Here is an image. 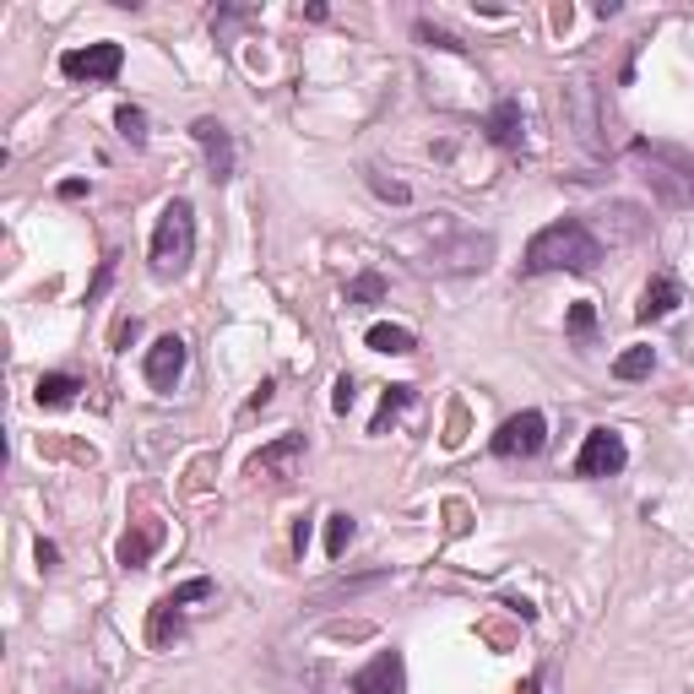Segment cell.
<instances>
[{
	"mask_svg": "<svg viewBox=\"0 0 694 694\" xmlns=\"http://www.w3.org/2000/svg\"><path fill=\"white\" fill-rule=\"evenodd\" d=\"M597 260H603V245H597V234L581 223V217H559V223H548L542 234H531V245H526V271L531 277H542V271H597Z\"/></svg>",
	"mask_w": 694,
	"mask_h": 694,
	"instance_id": "obj_1",
	"label": "cell"
},
{
	"mask_svg": "<svg viewBox=\"0 0 694 694\" xmlns=\"http://www.w3.org/2000/svg\"><path fill=\"white\" fill-rule=\"evenodd\" d=\"M629 169L646 179V190H651L668 212L694 206V153L668 147V142H635V147H629Z\"/></svg>",
	"mask_w": 694,
	"mask_h": 694,
	"instance_id": "obj_2",
	"label": "cell"
},
{
	"mask_svg": "<svg viewBox=\"0 0 694 694\" xmlns=\"http://www.w3.org/2000/svg\"><path fill=\"white\" fill-rule=\"evenodd\" d=\"M190 260H195V206L174 195L153 234V277H184Z\"/></svg>",
	"mask_w": 694,
	"mask_h": 694,
	"instance_id": "obj_3",
	"label": "cell"
},
{
	"mask_svg": "<svg viewBox=\"0 0 694 694\" xmlns=\"http://www.w3.org/2000/svg\"><path fill=\"white\" fill-rule=\"evenodd\" d=\"M564 125H570V136H575V142L592 153V158H603V153H607L603 103H597V87L586 82V77L564 82Z\"/></svg>",
	"mask_w": 694,
	"mask_h": 694,
	"instance_id": "obj_4",
	"label": "cell"
},
{
	"mask_svg": "<svg viewBox=\"0 0 694 694\" xmlns=\"http://www.w3.org/2000/svg\"><path fill=\"white\" fill-rule=\"evenodd\" d=\"M120 66H125V49H120L114 38L87 44V49H66V55H60V77H71V82H114Z\"/></svg>",
	"mask_w": 694,
	"mask_h": 694,
	"instance_id": "obj_5",
	"label": "cell"
},
{
	"mask_svg": "<svg viewBox=\"0 0 694 694\" xmlns=\"http://www.w3.org/2000/svg\"><path fill=\"white\" fill-rule=\"evenodd\" d=\"M489 445H494V456H505V461H526V456H537V450L548 445V418H542L537 407H526L516 418H505Z\"/></svg>",
	"mask_w": 694,
	"mask_h": 694,
	"instance_id": "obj_6",
	"label": "cell"
},
{
	"mask_svg": "<svg viewBox=\"0 0 694 694\" xmlns=\"http://www.w3.org/2000/svg\"><path fill=\"white\" fill-rule=\"evenodd\" d=\"M624 461H629L624 434L618 429H592L586 434V445H581V456H575V478H618Z\"/></svg>",
	"mask_w": 694,
	"mask_h": 694,
	"instance_id": "obj_7",
	"label": "cell"
},
{
	"mask_svg": "<svg viewBox=\"0 0 694 694\" xmlns=\"http://www.w3.org/2000/svg\"><path fill=\"white\" fill-rule=\"evenodd\" d=\"M190 136H195V147L206 153V174L223 184V179H234V136H228V125L223 120H212V114H201V120H190Z\"/></svg>",
	"mask_w": 694,
	"mask_h": 694,
	"instance_id": "obj_8",
	"label": "cell"
},
{
	"mask_svg": "<svg viewBox=\"0 0 694 694\" xmlns=\"http://www.w3.org/2000/svg\"><path fill=\"white\" fill-rule=\"evenodd\" d=\"M299 456H304V434H277L271 445H260L256 456H250V478H260V483H288L293 467H299Z\"/></svg>",
	"mask_w": 694,
	"mask_h": 694,
	"instance_id": "obj_9",
	"label": "cell"
},
{
	"mask_svg": "<svg viewBox=\"0 0 694 694\" xmlns=\"http://www.w3.org/2000/svg\"><path fill=\"white\" fill-rule=\"evenodd\" d=\"M352 694H407V662H402V651H374L352 673Z\"/></svg>",
	"mask_w": 694,
	"mask_h": 694,
	"instance_id": "obj_10",
	"label": "cell"
},
{
	"mask_svg": "<svg viewBox=\"0 0 694 694\" xmlns=\"http://www.w3.org/2000/svg\"><path fill=\"white\" fill-rule=\"evenodd\" d=\"M494 260V234H456L450 245H434L439 271H483Z\"/></svg>",
	"mask_w": 694,
	"mask_h": 694,
	"instance_id": "obj_11",
	"label": "cell"
},
{
	"mask_svg": "<svg viewBox=\"0 0 694 694\" xmlns=\"http://www.w3.org/2000/svg\"><path fill=\"white\" fill-rule=\"evenodd\" d=\"M184 358H190V347L179 343V337H158V343L147 347V363H142L147 385H153V391H174L179 374H184Z\"/></svg>",
	"mask_w": 694,
	"mask_h": 694,
	"instance_id": "obj_12",
	"label": "cell"
},
{
	"mask_svg": "<svg viewBox=\"0 0 694 694\" xmlns=\"http://www.w3.org/2000/svg\"><path fill=\"white\" fill-rule=\"evenodd\" d=\"M164 542V526L158 520H136L125 537H120V548H114V559L125 564V570H142L147 559H153V548Z\"/></svg>",
	"mask_w": 694,
	"mask_h": 694,
	"instance_id": "obj_13",
	"label": "cell"
},
{
	"mask_svg": "<svg viewBox=\"0 0 694 694\" xmlns=\"http://www.w3.org/2000/svg\"><path fill=\"white\" fill-rule=\"evenodd\" d=\"M679 299H684V293H679V282H673V277H657V282L640 293L635 315H640V321H668V315L679 310Z\"/></svg>",
	"mask_w": 694,
	"mask_h": 694,
	"instance_id": "obj_14",
	"label": "cell"
},
{
	"mask_svg": "<svg viewBox=\"0 0 694 694\" xmlns=\"http://www.w3.org/2000/svg\"><path fill=\"white\" fill-rule=\"evenodd\" d=\"M483 131H489V142H494V147H520V103H516V98H500Z\"/></svg>",
	"mask_w": 694,
	"mask_h": 694,
	"instance_id": "obj_15",
	"label": "cell"
},
{
	"mask_svg": "<svg viewBox=\"0 0 694 694\" xmlns=\"http://www.w3.org/2000/svg\"><path fill=\"white\" fill-rule=\"evenodd\" d=\"M179 635H184V618H179V607L158 597V603H153V613H147V646H153V651H164V646H169V640H179Z\"/></svg>",
	"mask_w": 694,
	"mask_h": 694,
	"instance_id": "obj_16",
	"label": "cell"
},
{
	"mask_svg": "<svg viewBox=\"0 0 694 694\" xmlns=\"http://www.w3.org/2000/svg\"><path fill=\"white\" fill-rule=\"evenodd\" d=\"M77 391H82V380H77V374H60V369H55V374H38V385H33L38 407H66Z\"/></svg>",
	"mask_w": 694,
	"mask_h": 694,
	"instance_id": "obj_17",
	"label": "cell"
},
{
	"mask_svg": "<svg viewBox=\"0 0 694 694\" xmlns=\"http://www.w3.org/2000/svg\"><path fill=\"white\" fill-rule=\"evenodd\" d=\"M407 407H413V385H391V391L380 396V413L369 418V434H385Z\"/></svg>",
	"mask_w": 694,
	"mask_h": 694,
	"instance_id": "obj_18",
	"label": "cell"
},
{
	"mask_svg": "<svg viewBox=\"0 0 694 694\" xmlns=\"http://www.w3.org/2000/svg\"><path fill=\"white\" fill-rule=\"evenodd\" d=\"M363 343L374 347V352H396V358H402V352H413V347H418V337H413L407 326H385V321H380V326H369V332H363Z\"/></svg>",
	"mask_w": 694,
	"mask_h": 694,
	"instance_id": "obj_19",
	"label": "cell"
},
{
	"mask_svg": "<svg viewBox=\"0 0 694 694\" xmlns=\"http://www.w3.org/2000/svg\"><path fill=\"white\" fill-rule=\"evenodd\" d=\"M657 369V347H624L618 358H613V374L618 380H646Z\"/></svg>",
	"mask_w": 694,
	"mask_h": 694,
	"instance_id": "obj_20",
	"label": "cell"
},
{
	"mask_svg": "<svg viewBox=\"0 0 694 694\" xmlns=\"http://www.w3.org/2000/svg\"><path fill=\"white\" fill-rule=\"evenodd\" d=\"M352 537H358V526H352V516H347V511H343V516L326 520V559H343Z\"/></svg>",
	"mask_w": 694,
	"mask_h": 694,
	"instance_id": "obj_21",
	"label": "cell"
},
{
	"mask_svg": "<svg viewBox=\"0 0 694 694\" xmlns=\"http://www.w3.org/2000/svg\"><path fill=\"white\" fill-rule=\"evenodd\" d=\"M114 125H120V136H125L131 147H142V142H147V114H142L136 103H120V114H114Z\"/></svg>",
	"mask_w": 694,
	"mask_h": 694,
	"instance_id": "obj_22",
	"label": "cell"
},
{
	"mask_svg": "<svg viewBox=\"0 0 694 694\" xmlns=\"http://www.w3.org/2000/svg\"><path fill=\"white\" fill-rule=\"evenodd\" d=\"M564 326H570V337H575V343L586 347L592 337H597V310L581 299V304H570V321H564Z\"/></svg>",
	"mask_w": 694,
	"mask_h": 694,
	"instance_id": "obj_23",
	"label": "cell"
},
{
	"mask_svg": "<svg viewBox=\"0 0 694 694\" xmlns=\"http://www.w3.org/2000/svg\"><path fill=\"white\" fill-rule=\"evenodd\" d=\"M374 299H385V277H380V271H363V277L347 288V304H374Z\"/></svg>",
	"mask_w": 694,
	"mask_h": 694,
	"instance_id": "obj_24",
	"label": "cell"
},
{
	"mask_svg": "<svg viewBox=\"0 0 694 694\" xmlns=\"http://www.w3.org/2000/svg\"><path fill=\"white\" fill-rule=\"evenodd\" d=\"M201 597H212V581H206V575H195V581H184V586H174L169 597H164V603H174L179 607V613H184V603H201Z\"/></svg>",
	"mask_w": 694,
	"mask_h": 694,
	"instance_id": "obj_25",
	"label": "cell"
},
{
	"mask_svg": "<svg viewBox=\"0 0 694 694\" xmlns=\"http://www.w3.org/2000/svg\"><path fill=\"white\" fill-rule=\"evenodd\" d=\"M369 184H374V195H380V201H396V206H407V201H413V190H407L402 179H385V174H369Z\"/></svg>",
	"mask_w": 694,
	"mask_h": 694,
	"instance_id": "obj_26",
	"label": "cell"
},
{
	"mask_svg": "<svg viewBox=\"0 0 694 694\" xmlns=\"http://www.w3.org/2000/svg\"><path fill=\"white\" fill-rule=\"evenodd\" d=\"M418 38H424V44H439V49H467L456 33H445V27H434V22H418Z\"/></svg>",
	"mask_w": 694,
	"mask_h": 694,
	"instance_id": "obj_27",
	"label": "cell"
},
{
	"mask_svg": "<svg viewBox=\"0 0 694 694\" xmlns=\"http://www.w3.org/2000/svg\"><path fill=\"white\" fill-rule=\"evenodd\" d=\"M352 396H358V391H352V380H337V396H332V407H337V413H347V407H352Z\"/></svg>",
	"mask_w": 694,
	"mask_h": 694,
	"instance_id": "obj_28",
	"label": "cell"
},
{
	"mask_svg": "<svg viewBox=\"0 0 694 694\" xmlns=\"http://www.w3.org/2000/svg\"><path fill=\"white\" fill-rule=\"evenodd\" d=\"M38 564L55 570V564H60V548H55V542H38Z\"/></svg>",
	"mask_w": 694,
	"mask_h": 694,
	"instance_id": "obj_29",
	"label": "cell"
},
{
	"mask_svg": "<svg viewBox=\"0 0 694 694\" xmlns=\"http://www.w3.org/2000/svg\"><path fill=\"white\" fill-rule=\"evenodd\" d=\"M60 195H66V201H82L87 184H82V179H66V184H60Z\"/></svg>",
	"mask_w": 694,
	"mask_h": 694,
	"instance_id": "obj_30",
	"label": "cell"
},
{
	"mask_svg": "<svg viewBox=\"0 0 694 694\" xmlns=\"http://www.w3.org/2000/svg\"><path fill=\"white\" fill-rule=\"evenodd\" d=\"M266 402H271V380H260V391H256V396H250V413H260Z\"/></svg>",
	"mask_w": 694,
	"mask_h": 694,
	"instance_id": "obj_31",
	"label": "cell"
},
{
	"mask_svg": "<svg viewBox=\"0 0 694 694\" xmlns=\"http://www.w3.org/2000/svg\"><path fill=\"white\" fill-rule=\"evenodd\" d=\"M131 337H136V321H120V326H114V343L125 347V343H131Z\"/></svg>",
	"mask_w": 694,
	"mask_h": 694,
	"instance_id": "obj_32",
	"label": "cell"
},
{
	"mask_svg": "<svg viewBox=\"0 0 694 694\" xmlns=\"http://www.w3.org/2000/svg\"><path fill=\"white\" fill-rule=\"evenodd\" d=\"M516 694H537V679H526V684H520Z\"/></svg>",
	"mask_w": 694,
	"mask_h": 694,
	"instance_id": "obj_33",
	"label": "cell"
}]
</instances>
